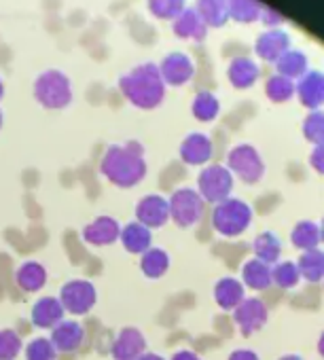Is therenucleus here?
<instances>
[{"instance_id": "nucleus-10", "label": "nucleus", "mask_w": 324, "mask_h": 360, "mask_svg": "<svg viewBox=\"0 0 324 360\" xmlns=\"http://www.w3.org/2000/svg\"><path fill=\"white\" fill-rule=\"evenodd\" d=\"M294 94L305 108L320 110V106H324V72L307 70L299 83H294Z\"/></svg>"}, {"instance_id": "nucleus-32", "label": "nucleus", "mask_w": 324, "mask_h": 360, "mask_svg": "<svg viewBox=\"0 0 324 360\" xmlns=\"http://www.w3.org/2000/svg\"><path fill=\"white\" fill-rule=\"evenodd\" d=\"M56 356H58V349L53 347L51 339H45V337L32 339L26 347L28 360H56Z\"/></svg>"}, {"instance_id": "nucleus-11", "label": "nucleus", "mask_w": 324, "mask_h": 360, "mask_svg": "<svg viewBox=\"0 0 324 360\" xmlns=\"http://www.w3.org/2000/svg\"><path fill=\"white\" fill-rule=\"evenodd\" d=\"M288 49H290V37L280 28H271L257 39V53L265 62H278Z\"/></svg>"}, {"instance_id": "nucleus-13", "label": "nucleus", "mask_w": 324, "mask_h": 360, "mask_svg": "<svg viewBox=\"0 0 324 360\" xmlns=\"http://www.w3.org/2000/svg\"><path fill=\"white\" fill-rule=\"evenodd\" d=\"M121 227L112 217H100L83 229V240L91 246H110L119 240Z\"/></svg>"}, {"instance_id": "nucleus-5", "label": "nucleus", "mask_w": 324, "mask_h": 360, "mask_svg": "<svg viewBox=\"0 0 324 360\" xmlns=\"http://www.w3.org/2000/svg\"><path fill=\"white\" fill-rule=\"evenodd\" d=\"M233 191V174L225 165H208L197 178V193L204 202L221 204Z\"/></svg>"}, {"instance_id": "nucleus-35", "label": "nucleus", "mask_w": 324, "mask_h": 360, "mask_svg": "<svg viewBox=\"0 0 324 360\" xmlns=\"http://www.w3.org/2000/svg\"><path fill=\"white\" fill-rule=\"evenodd\" d=\"M202 11L212 24H223L227 18V5L225 0H202Z\"/></svg>"}, {"instance_id": "nucleus-33", "label": "nucleus", "mask_w": 324, "mask_h": 360, "mask_svg": "<svg viewBox=\"0 0 324 360\" xmlns=\"http://www.w3.org/2000/svg\"><path fill=\"white\" fill-rule=\"evenodd\" d=\"M22 352V339L15 330H0V360H13Z\"/></svg>"}, {"instance_id": "nucleus-26", "label": "nucleus", "mask_w": 324, "mask_h": 360, "mask_svg": "<svg viewBox=\"0 0 324 360\" xmlns=\"http://www.w3.org/2000/svg\"><path fill=\"white\" fill-rule=\"evenodd\" d=\"M307 56L301 51V49H288L278 62H276V66H278V75H282V77H288V79H301L305 72H307Z\"/></svg>"}, {"instance_id": "nucleus-36", "label": "nucleus", "mask_w": 324, "mask_h": 360, "mask_svg": "<svg viewBox=\"0 0 324 360\" xmlns=\"http://www.w3.org/2000/svg\"><path fill=\"white\" fill-rule=\"evenodd\" d=\"M259 18H261V22L267 26V28H278V26H282L284 24V15L282 13H278L276 9H271V7H265V5H261V13H259Z\"/></svg>"}, {"instance_id": "nucleus-38", "label": "nucleus", "mask_w": 324, "mask_h": 360, "mask_svg": "<svg viewBox=\"0 0 324 360\" xmlns=\"http://www.w3.org/2000/svg\"><path fill=\"white\" fill-rule=\"evenodd\" d=\"M229 360H261L259 354L254 349H248V347H240V349H233L229 354Z\"/></svg>"}, {"instance_id": "nucleus-15", "label": "nucleus", "mask_w": 324, "mask_h": 360, "mask_svg": "<svg viewBox=\"0 0 324 360\" xmlns=\"http://www.w3.org/2000/svg\"><path fill=\"white\" fill-rule=\"evenodd\" d=\"M64 305L56 297H43L32 307V322L39 328H53L64 320Z\"/></svg>"}, {"instance_id": "nucleus-23", "label": "nucleus", "mask_w": 324, "mask_h": 360, "mask_svg": "<svg viewBox=\"0 0 324 360\" xmlns=\"http://www.w3.org/2000/svg\"><path fill=\"white\" fill-rule=\"evenodd\" d=\"M259 79V66L250 58H238L229 66V81L238 89H248Z\"/></svg>"}, {"instance_id": "nucleus-39", "label": "nucleus", "mask_w": 324, "mask_h": 360, "mask_svg": "<svg viewBox=\"0 0 324 360\" xmlns=\"http://www.w3.org/2000/svg\"><path fill=\"white\" fill-rule=\"evenodd\" d=\"M172 360H202V358L195 352H191V349H181V352H176L172 356Z\"/></svg>"}, {"instance_id": "nucleus-21", "label": "nucleus", "mask_w": 324, "mask_h": 360, "mask_svg": "<svg viewBox=\"0 0 324 360\" xmlns=\"http://www.w3.org/2000/svg\"><path fill=\"white\" fill-rule=\"evenodd\" d=\"M15 282L20 288H24L28 292H37L47 284V271L41 263L28 261V263L20 265V269L15 274Z\"/></svg>"}, {"instance_id": "nucleus-41", "label": "nucleus", "mask_w": 324, "mask_h": 360, "mask_svg": "<svg viewBox=\"0 0 324 360\" xmlns=\"http://www.w3.org/2000/svg\"><path fill=\"white\" fill-rule=\"evenodd\" d=\"M318 352H320V356L324 358V330H322V335H320V339H318Z\"/></svg>"}, {"instance_id": "nucleus-3", "label": "nucleus", "mask_w": 324, "mask_h": 360, "mask_svg": "<svg viewBox=\"0 0 324 360\" xmlns=\"http://www.w3.org/2000/svg\"><path fill=\"white\" fill-rule=\"evenodd\" d=\"M227 169L235 174L242 183L254 185L265 176V163L252 144H238L227 157Z\"/></svg>"}, {"instance_id": "nucleus-43", "label": "nucleus", "mask_w": 324, "mask_h": 360, "mask_svg": "<svg viewBox=\"0 0 324 360\" xmlns=\"http://www.w3.org/2000/svg\"><path fill=\"white\" fill-rule=\"evenodd\" d=\"M320 242H324V219L320 223Z\"/></svg>"}, {"instance_id": "nucleus-28", "label": "nucleus", "mask_w": 324, "mask_h": 360, "mask_svg": "<svg viewBox=\"0 0 324 360\" xmlns=\"http://www.w3.org/2000/svg\"><path fill=\"white\" fill-rule=\"evenodd\" d=\"M271 280L276 286L288 290V288H294L299 282H301V274H299V267L294 261H278L273 267H271Z\"/></svg>"}, {"instance_id": "nucleus-1", "label": "nucleus", "mask_w": 324, "mask_h": 360, "mask_svg": "<svg viewBox=\"0 0 324 360\" xmlns=\"http://www.w3.org/2000/svg\"><path fill=\"white\" fill-rule=\"evenodd\" d=\"M100 169L112 185L121 189L136 187L146 176L142 148L136 142H129L125 146H110L100 163Z\"/></svg>"}, {"instance_id": "nucleus-19", "label": "nucleus", "mask_w": 324, "mask_h": 360, "mask_svg": "<svg viewBox=\"0 0 324 360\" xmlns=\"http://www.w3.org/2000/svg\"><path fill=\"white\" fill-rule=\"evenodd\" d=\"M242 284L252 288V290H267L273 280H271V265L259 261V259H250L244 263L242 267Z\"/></svg>"}, {"instance_id": "nucleus-9", "label": "nucleus", "mask_w": 324, "mask_h": 360, "mask_svg": "<svg viewBox=\"0 0 324 360\" xmlns=\"http://www.w3.org/2000/svg\"><path fill=\"white\" fill-rule=\"evenodd\" d=\"M136 219L146 229L164 227L170 221V204L161 195H146L136 206Z\"/></svg>"}, {"instance_id": "nucleus-17", "label": "nucleus", "mask_w": 324, "mask_h": 360, "mask_svg": "<svg viewBox=\"0 0 324 360\" xmlns=\"http://www.w3.org/2000/svg\"><path fill=\"white\" fill-rule=\"evenodd\" d=\"M244 299L246 297H244V284H242V280L227 276V278H221L216 282V286H214V301L219 303V307L233 311Z\"/></svg>"}, {"instance_id": "nucleus-6", "label": "nucleus", "mask_w": 324, "mask_h": 360, "mask_svg": "<svg viewBox=\"0 0 324 360\" xmlns=\"http://www.w3.org/2000/svg\"><path fill=\"white\" fill-rule=\"evenodd\" d=\"M125 91L131 98V102H136V106H142V108H153L161 102V98H164L161 77L150 68L146 72H142V77L131 79L127 83Z\"/></svg>"}, {"instance_id": "nucleus-8", "label": "nucleus", "mask_w": 324, "mask_h": 360, "mask_svg": "<svg viewBox=\"0 0 324 360\" xmlns=\"http://www.w3.org/2000/svg\"><path fill=\"white\" fill-rule=\"evenodd\" d=\"M267 318H269L267 305L261 299H257V297H246L233 309V320L240 326V333L244 337H250L257 330H261L267 324Z\"/></svg>"}, {"instance_id": "nucleus-18", "label": "nucleus", "mask_w": 324, "mask_h": 360, "mask_svg": "<svg viewBox=\"0 0 324 360\" xmlns=\"http://www.w3.org/2000/svg\"><path fill=\"white\" fill-rule=\"evenodd\" d=\"M121 244L127 252L131 255H144L150 244H153V236H150V229H146L144 225H140L138 221L136 223H129L121 229Z\"/></svg>"}, {"instance_id": "nucleus-4", "label": "nucleus", "mask_w": 324, "mask_h": 360, "mask_svg": "<svg viewBox=\"0 0 324 360\" xmlns=\"http://www.w3.org/2000/svg\"><path fill=\"white\" fill-rule=\"evenodd\" d=\"M168 204H170V219L183 229L197 225L204 217V210H206V202L191 187L174 191L172 198L168 200Z\"/></svg>"}, {"instance_id": "nucleus-7", "label": "nucleus", "mask_w": 324, "mask_h": 360, "mask_svg": "<svg viewBox=\"0 0 324 360\" xmlns=\"http://www.w3.org/2000/svg\"><path fill=\"white\" fill-rule=\"evenodd\" d=\"M96 299H98L96 286L87 280H70L68 284L62 286V292H60V301L64 309L74 316L87 314L96 305Z\"/></svg>"}, {"instance_id": "nucleus-42", "label": "nucleus", "mask_w": 324, "mask_h": 360, "mask_svg": "<svg viewBox=\"0 0 324 360\" xmlns=\"http://www.w3.org/2000/svg\"><path fill=\"white\" fill-rule=\"evenodd\" d=\"M280 360H303L299 354H286V356H282Z\"/></svg>"}, {"instance_id": "nucleus-12", "label": "nucleus", "mask_w": 324, "mask_h": 360, "mask_svg": "<svg viewBox=\"0 0 324 360\" xmlns=\"http://www.w3.org/2000/svg\"><path fill=\"white\" fill-rule=\"evenodd\" d=\"M214 146L206 134H189L181 144V159L187 165H204L210 161Z\"/></svg>"}, {"instance_id": "nucleus-22", "label": "nucleus", "mask_w": 324, "mask_h": 360, "mask_svg": "<svg viewBox=\"0 0 324 360\" xmlns=\"http://www.w3.org/2000/svg\"><path fill=\"white\" fill-rule=\"evenodd\" d=\"M252 250H254V259H259L267 265H271V263L276 265L282 255V242L273 231H263L254 238Z\"/></svg>"}, {"instance_id": "nucleus-30", "label": "nucleus", "mask_w": 324, "mask_h": 360, "mask_svg": "<svg viewBox=\"0 0 324 360\" xmlns=\"http://www.w3.org/2000/svg\"><path fill=\"white\" fill-rule=\"evenodd\" d=\"M303 136L313 146L324 144V110H309L303 119Z\"/></svg>"}, {"instance_id": "nucleus-2", "label": "nucleus", "mask_w": 324, "mask_h": 360, "mask_svg": "<svg viewBox=\"0 0 324 360\" xmlns=\"http://www.w3.org/2000/svg\"><path fill=\"white\" fill-rule=\"evenodd\" d=\"M252 223V210L246 202L229 198L221 204H216L212 212V225L216 233L225 238H238L242 236Z\"/></svg>"}, {"instance_id": "nucleus-16", "label": "nucleus", "mask_w": 324, "mask_h": 360, "mask_svg": "<svg viewBox=\"0 0 324 360\" xmlns=\"http://www.w3.org/2000/svg\"><path fill=\"white\" fill-rule=\"evenodd\" d=\"M85 337V330L74 320H62L58 326H53L51 343L58 352H74Z\"/></svg>"}, {"instance_id": "nucleus-24", "label": "nucleus", "mask_w": 324, "mask_h": 360, "mask_svg": "<svg viewBox=\"0 0 324 360\" xmlns=\"http://www.w3.org/2000/svg\"><path fill=\"white\" fill-rule=\"evenodd\" d=\"M140 269L146 278L157 280V278H164L166 271L170 269V257L164 248H148L142 255L140 261Z\"/></svg>"}, {"instance_id": "nucleus-27", "label": "nucleus", "mask_w": 324, "mask_h": 360, "mask_svg": "<svg viewBox=\"0 0 324 360\" xmlns=\"http://www.w3.org/2000/svg\"><path fill=\"white\" fill-rule=\"evenodd\" d=\"M164 75H166V79L170 83L183 85V83H187L193 77V64H191V60L187 56H181V53L172 56L164 64Z\"/></svg>"}, {"instance_id": "nucleus-34", "label": "nucleus", "mask_w": 324, "mask_h": 360, "mask_svg": "<svg viewBox=\"0 0 324 360\" xmlns=\"http://www.w3.org/2000/svg\"><path fill=\"white\" fill-rule=\"evenodd\" d=\"M231 13L240 22H254L261 13L257 0H231Z\"/></svg>"}, {"instance_id": "nucleus-29", "label": "nucleus", "mask_w": 324, "mask_h": 360, "mask_svg": "<svg viewBox=\"0 0 324 360\" xmlns=\"http://www.w3.org/2000/svg\"><path fill=\"white\" fill-rule=\"evenodd\" d=\"M265 94L271 102H288L292 96H294V81L288 79V77H282V75H273L269 77L267 85H265Z\"/></svg>"}, {"instance_id": "nucleus-40", "label": "nucleus", "mask_w": 324, "mask_h": 360, "mask_svg": "<svg viewBox=\"0 0 324 360\" xmlns=\"http://www.w3.org/2000/svg\"><path fill=\"white\" fill-rule=\"evenodd\" d=\"M136 360H166V358H161V356H157V354H142V356L136 358Z\"/></svg>"}, {"instance_id": "nucleus-20", "label": "nucleus", "mask_w": 324, "mask_h": 360, "mask_svg": "<svg viewBox=\"0 0 324 360\" xmlns=\"http://www.w3.org/2000/svg\"><path fill=\"white\" fill-rule=\"evenodd\" d=\"M297 267H299V274L303 280H307L311 284L322 282L324 280V250H320V248L305 250L299 257Z\"/></svg>"}, {"instance_id": "nucleus-37", "label": "nucleus", "mask_w": 324, "mask_h": 360, "mask_svg": "<svg viewBox=\"0 0 324 360\" xmlns=\"http://www.w3.org/2000/svg\"><path fill=\"white\" fill-rule=\"evenodd\" d=\"M309 165H311L318 174H324V144L313 146V150H311V155H309Z\"/></svg>"}, {"instance_id": "nucleus-25", "label": "nucleus", "mask_w": 324, "mask_h": 360, "mask_svg": "<svg viewBox=\"0 0 324 360\" xmlns=\"http://www.w3.org/2000/svg\"><path fill=\"white\" fill-rule=\"evenodd\" d=\"M290 242L301 252L318 248L320 246V225H316L311 221H299L290 231Z\"/></svg>"}, {"instance_id": "nucleus-31", "label": "nucleus", "mask_w": 324, "mask_h": 360, "mask_svg": "<svg viewBox=\"0 0 324 360\" xmlns=\"http://www.w3.org/2000/svg\"><path fill=\"white\" fill-rule=\"evenodd\" d=\"M219 108H221V106H219V100H216L212 94H208V91L197 94L195 100H193V106H191L193 115H195L200 121H212V119H216Z\"/></svg>"}, {"instance_id": "nucleus-14", "label": "nucleus", "mask_w": 324, "mask_h": 360, "mask_svg": "<svg viewBox=\"0 0 324 360\" xmlns=\"http://www.w3.org/2000/svg\"><path fill=\"white\" fill-rule=\"evenodd\" d=\"M146 341L138 328H123L112 345L115 360H136L144 354Z\"/></svg>"}]
</instances>
